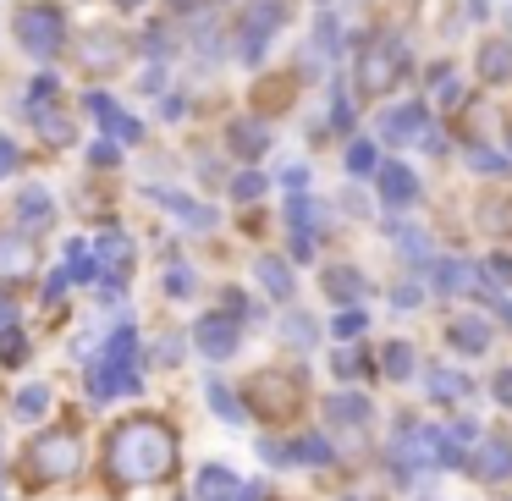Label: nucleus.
<instances>
[{"instance_id": "b1692460", "label": "nucleus", "mask_w": 512, "mask_h": 501, "mask_svg": "<svg viewBox=\"0 0 512 501\" xmlns=\"http://www.w3.org/2000/svg\"><path fill=\"white\" fill-rule=\"evenodd\" d=\"M435 281H441L446 292H468V287H474V276H468V265H463V259H452V265H441V276H435Z\"/></svg>"}, {"instance_id": "6ab92c4d", "label": "nucleus", "mask_w": 512, "mask_h": 501, "mask_svg": "<svg viewBox=\"0 0 512 501\" xmlns=\"http://www.w3.org/2000/svg\"><path fill=\"white\" fill-rule=\"evenodd\" d=\"M325 292H331V298H358V292H364V276H358V270H325V281H320Z\"/></svg>"}, {"instance_id": "58836bf2", "label": "nucleus", "mask_w": 512, "mask_h": 501, "mask_svg": "<svg viewBox=\"0 0 512 501\" xmlns=\"http://www.w3.org/2000/svg\"><path fill=\"white\" fill-rule=\"evenodd\" d=\"M336 375H358V353H336Z\"/></svg>"}, {"instance_id": "2eb2a0df", "label": "nucleus", "mask_w": 512, "mask_h": 501, "mask_svg": "<svg viewBox=\"0 0 512 501\" xmlns=\"http://www.w3.org/2000/svg\"><path fill=\"white\" fill-rule=\"evenodd\" d=\"M452 342L468 347V353H479V347L490 342V325L479 320V314H463V320H452Z\"/></svg>"}, {"instance_id": "a211bd4d", "label": "nucleus", "mask_w": 512, "mask_h": 501, "mask_svg": "<svg viewBox=\"0 0 512 501\" xmlns=\"http://www.w3.org/2000/svg\"><path fill=\"white\" fill-rule=\"evenodd\" d=\"M325 413H331L336 424H364L369 419V402L353 397V391H342V397H331V408H325Z\"/></svg>"}, {"instance_id": "72a5a7b5", "label": "nucleus", "mask_w": 512, "mask_h": 501, "mask_svg": "<svg viewBox=\"0 0 512 501\" xmlns=\"http://www.w3.org/2000/svg\"><path fill=\"white\" fill-rule=\"evenodd\" d=\"M347 166H353V171H375V149L353 144V149H347Z\"/></svg>"}, {"instance_id": "c9c22d12", "label": "nucleus", "mask_w": 512, "mask_h": 501, "mask_svg": "<svg viewBox=\"0 0 512 501\" xmlns=\"http://www.w3.org/2000/svg\"><path fill=\"white\" fill-rule=\"evenodd\" d=\"M17 171V144L12 138H0V177H12Z\"/></svg>"}, {"instance_id": "f257e3e1", "label": "nucleus", "mask_w": 512, "mask_h": 501, "mask_svg": "<svg viewBox=\"0 0 512 501\" xmlns=\"http://www.w3.org/2000/svg\"><path fill=\"white\" fill-rule=\"evenodd\" d=\"M177 463V441L160 419H127L111 435V474L122 485H149V479H166Z\"/></svg>"}, {"instance_id": "bb28decb", "label": "nucleus", "mask_w": 512, "mask_h": 501, "mask_svg": "<svg viewBox=\"0 0 512 501\" xmlns=\"http://www.w3.org/2000/svg\"><path fill=\"white\" fill-rule=\"evenodd\" d=\"M430 386H435V397H463V391H468V380H463V375H452V369H435V375H430Z\"/></svg>"}, {"instance_id": "4468645a", "label": "nucleus", "mask_w": 512, "mask_h": 501, "mask_svg": "<svg viewBox=\"0 0 512 501\" xmlns=\"http://www.w3.org/2000/svg\"><path fill=\"white\" fill-rule=\"evenodd\" d=\"M479 78H485V83L512 78V45H485V50H479Z\"/></svg>"}, {"instance_id": "6e6552de", "label": "nucleus", "mask_w": 512, "mask_h": 501, "mask_svg": "<svg viewBox=\"0 0 512 501\" xmlns=\"http://www.w3.org/2000/svg\"><path fill=\"white\" fill-rule=\"evenodd\" d=\"M89 111L100 116V127H105V133L116 138V144H138V138H144V127H138V122H133V116H127V111H116V105L105 100V94H89Z\"/></svg>"}, {"instance_id": "aec40b11", "label": "nucleus", "mask_w": 512, "mask_h": 501, "mask_svg": "<svg viewBox=\"0 0 512 501\" xmlns=\"http://www.w3.org/2000/svg\"><path fill=\"white\" fill-rule=\"evenodd\" d=\"M17 215H23V221H34V226H45V221H50V193H45V188H23Z\"/></svg>"}, {"instance_id": "5701e85b", "label": "nucleus", "mask_w": 512, "mask_h": 501, "mask_svg": "<svg viewBox=\"0 0 512 501\" xmlns=\"http://www.w3.org/2000/svg\"><path fill=\"white\" fill-rule=\"evenodd\" d=\"M45 408H50V391H45V386H28V391H17V419H39Z\"/></svg>"}, {"instance_id": "7ed1b4c3", "label": "nucleus", "mask_w": 512, "mask_h": 501, "mask_svg": "<svg viewBox=\"0 0 512 501\" xmlns=\"http://www.w3.org/2000/svg\"><path fill=\"white\" fill-rule=\"evenodd\" d=\"M402 72H408V50H402L391 34H380L375 45L358 56V89L364 94H391L402 83Z\"/></svg>"}, {"instance_id": "0eeeda50", "label": "nucleus", "mask_w": 512, "mask_h": 501, "mask_svg": "<svg viewBox=\"0 0 512 501\" xmlns=\"http://www.w3.org/2000/svg\"><path fill=\"white\" fill-rule=\"evenodd\" d=\"M100 270L111 281H105V292H116V281H127V270H133V243H127L122 232H105L100 237Z\"/></svg>"}, {"instance_id": "ea45409f", "label": "nucleus", "mask_w": 512, "mask_h": 501, "mask_svg": "<svg viewBox=\"0 0 512 501\" xmlns=\"http://www.w3.org/2000/svg\"><path fill=\"white\" fill-rule=\"evenodd\" d=\"M490 276H496L501 287H512V259H496V265H490Z\"/></svg>"}, {"instance_id": "f03ea898", "label": "nucleus", "mask_w": 512, "mask_h": 501, "mask_svg": "<svg viewBox=\"0 0 512 501\" xmlns=\"http://www.w3.org/2000/svg\"><path fill=\"white\" fill-rule=\"evenodd\" d=\"M78 468H83V441L72 430H50L28 446L23 474H28V485H61V479H72Z\"/></svg>"}, {"instance_id": "39448f33", "label": "nucleus", "mask_w": 512, "mask_h": 501, "mask_svg": "<svg viewBox=\"0 0 512 501\" xmlns=\"http://www.w3.org/2000/svg\"><path fill=\"white\" fill-rule=\"evenodd\" d=\"M193 342L204 347V358H232L237 353V325L226 320V314H204V320L193 325Z\"/></svg>"}, {"instance_id": "a19ab883", "label": "nucleus", "mask_w": 512, "mask_h": 501, "mask_svg": "<svg viewBox=\"0 0 512 501\" xmlns=\"http://www.w3.org/2000/svg\"><path fill=\"white\" fill-rule=\"evenodd\" d=\"M496 397L512 402V369H501V375H496Z\"/></svg>"}, {"instance_id": "a878e982", "label": "nucleus", "mask_w": 512, "mask_h": 501, "mask_svg": "<svg viewBox=\"0 0 512 501\" xmlns=\"http://www.w3.org/2000/svg\"><path fill=\"white\" fill-rule=\"evenodd\" d=\"M408 369H413V347L391 342V347H386V375H391V380H402Z\"/></svg>"}, {"instance_id": "2f4dec72", "label": "nucleus", "mask_w": 512, "mask_h": 501, "mask_svg": "<svg viewBox=\"0 0 512 501\" xmlns=\"http://www.w3.org/2000/svg\"><path fill=\"white\" fill-rule=\"evenodd\" d=\"M364 320H369L364 309H347V314H336V336H358V331H364Z\"/></svg>"}, {"instance_id": "dca6fc26", "label": "nucleus", "mask_w": 512, "mask_h": 501, "mask_svg": "<svg viewBox=\"0 0 512 501\" xmlns=\"http://www.w3.org/2000/svg\"><path fill=\"white\" fill-rule=\"evenodd\" d=\"M479 474H485V479H507L512 474V446L507 441H485V452H479Z\"/></svg>"}, {"instance_id": "9b49d317", "label": "nucleus", "mask_w": 512, "mask_h": 501, "mask_svg": "<svg viewBox=\"0 0 512 501\" xmlns=\"http://www.w3.org/2000/svg\"><path fill=\"white\" fill-rule=\"evenodd\" d=\"M83 45H89V50H83V67H94V72H111L116 61H122V50H116L122 39H116V34H105V28H94V34L83 39Z\"/></svg>"}, {"instance_id": "393cba45", "label": "nucleus", "mask_w": 512, "mask_h": 501, "mask_svg": "<svg viewBox=\"0 0 512 501\" xmlns=\"http://www.w3.org/2000/svg\"><path fill=\"white\" fill-rule=\"evenodd\" d=\"M23 358H28L23 331H0V364H23Z\"/></svg>"}, {"instance_id": "e433bc0d", "label": "nucleus", "mask_w": 512, "mask_h": 501, "mask_svg": "<svg viewBox=\"0 0 512 501\" xmlns=\"http://www.w3.org/2000/svg\"><path fill=\"white\" fill-rule=\"evenodd\" d=\"M12 320H17V303L0 292V331H12Z\"/></svg>"}, {"instance_id": "412c9836", "label": "nucleus", "mask_w": 512, "mask_h": 501, "mask_svg": "<svg viewBox=\"0 0 512 501\" xmlns=\"http://www.w3.org/2000/svg\"><path fill=\"white\" fill-rule=\"evenodd\" d=\"M259 281H265L276 298H292V270L281 265V259H259Z\"/></svg>"}, {"instance_id": "4be33fe9", "label": "nucleus", "mask_w": 512, "mask_h": 501, "mask_svg": "<svg viewBox=\"0 0 512 501\" xmlns=\"http://www.w3.org/2000/svg\"><path fill=\"white\" fill-rule=\"evenodd\" d=\"M67 265H72V281H94V276H100V259H94L83 243H67Z\"/></svg>"}, {"instance_id": "1a4fd4ad", "label": "nucleus", "mask_w": 512, "mask_h": 501, "mask_svg": "<svg viewBox=\"0 0 512 501\" xmlns=\"http://www.w3.org/2000/svg\"><path fill=\"white\" fill-rule=\"evenodd\" d=\"M0 276H34V243L23 232H0Z\"/></svg>"}, {"instance_id": "ddd939ff", "label": "nucleus", "mask_w": 512, "mask_h": 501, "mask_svg": "<svg viewBox=\"0 0 512 501\" xmlns=\"http://www.w3.org/2000/svg\"><path fill=\"white\" fill-rule=\"evenodd\" d=\"M237 490H243V485H237L232 468H204V474H199V501H232Z\"/></svg>"}, {"instance_id": "9d476101", "label": "nucleus", "mask_w": 512, "mask_h": 501, "mask_svg": "<svg viewBox=\"0 0 512 501\" xmlns=\"http://www.w3.org/2000/svg\"><path fill=\"white\" fill-rule=\"evenodd\" d=\"M226 138H232V149H237L243 160H259V155L270 149V133H265V122H254V116H243V122H232V133H226Z\"/></svg>"}, {"instance_id": "f3484780", "label": "nucleus", "mask_w": 512, "mask_h": 501, "mask_svg": "<svg viewBox=\"0 0 512 501\" xmlns=\"http://www.w3.org/2000/svg\"><path fill=\"white\" fill-rule=\"evenodd\" d=\"M160 204H166V210H177L182 221H193L204 232V226H215V210H204V204H193V199H182V193H155Z\"/></svg>"}, {"instance_id": "7c9ffc66", "label": "nucleus", "mask_w": 512, "mask_h": 501, "mask_svg": "<svg viewBox=\"0 0 512 501\" xmlns=\"http://www.w3.org/2000/svg\"><path fill=\"white\" fill-rule=\"evenodd\" d=\"M331 457V446L320 441V435H309V441H298V463H325Z\"/></svg>"}, {"instance_id": "79ce46f5", "label": "nucleus", "mask_w": 512, "mask_h": 501, "mask_svg": "<svg viewBox=\"0 0 512 501\" xmlns=\"http://www.w3.org/2000/svg\"><path fill=\"white\" fill-rule=\"evenodd\" d=\"M485 221H512V204H485Z\"/></svg>"}, {"instance_id": "37998d69", "label": "nucleus", "mask_w": 512, "mask_h": 501, "mask_svg": "<svg viewBox=\"0 0 512 501\" xmlns=\"http://www.w3.org/2000/svg\"><path fill=\"white\" fill-rule=\"evenodd\" d=\"M166 287H171V292H177V298H182V292H193V276H182V270H177V276H171Z\"/></svg>"}, {"instance_id": "20e7f679", "label": "nucleus", "mask_w": 512, "mask_h": 501, "mask_svg": "<svg viewBox=\"0 0 512 501\" xmlns=\"http://www.w3.org/2000/svg\"><path fill=\"white\" fill-rule=\"evenodd\" d=\"M17 39H23L28 56L50 61V56H61V45H67V17H61L50 0L23 6V17H17Z\"/></svg>"}, {"instance_id": "c756f323", "label": "nucleus", "mask_w": 512, "mask_h": 501, "mask_svg": "<svg viewBox=\"0 0 512 501\" xmlns=\"http://www.w3.org/2000/svg\"><path fill=\"white\" fill-rule=\"evenodd\" d=\"M28 116H39V127L50 133V144H67V138H72V127L61 122V116H50V111H28Z\"/></svg>"}, {"instance_id": "473e14b6", "label": "nucleus", "mask_w": 512, "mask_h": 501, "mask_svg": "<svg viewBox=\"0 0 512 501\" xmlns=\"http://www.w3.org/2000/svg\"><path fill=\"white\" fill-rule=\"evenodd\" d=\"M468 160H474V171H507V160L496 149H468Z\"/></svg>"}, {"instance_id": "c03bdc74", "label": "nucleus", "mask_w": 512, "mask_h": 501, "mask_svg": "<svg viewBox=\"0 0 512 501\" xmlns=\"http://www.w3.org/2000/svg\"><path fill=\"white\" fill-rule=\"evenodd\" d=\"M116 6H144V0H116Z\"/></svg>"}, {"instance_id": "f8f14e48", "label": "nucleus", "mask_w": 512, "mask_h": 501, "mask_svg": "<svg viewBox=\"0 0 512 501\" xmlns=\"http://www.w3.org/2000/svg\"><path fill=\"white\" fill-rule=\"evenodd\" d=\"M380 199H386V204H413V199H419L413 171L408 166H386V171H380Z\"/></svg>"}, {"instance_id": "4c0bfd02", "label": "nucleus", "mask_w": 512, "mask_h": 501, "mask_svg": "<svg viewBox=\"0 0 512 501\" xmlns=\"http://www.w3.org/2000/svg\"><path fill=\"white\" fill-rule=\"evenodd\" d=\"M94 166H116V144H94Z\"/></svg>"}, {"instance_id": "cd10ccee", "label": "nucleus", "mask_w": 512, "mask_h": 501, "mask_svg": "<svg viewBox=\"0 0 512 501\" xmlns=\"http://www.w3.org/2000/svg\"><path fill=\"white\" fill-rule=\"evenodd\" d=\"M210 402H215V413H221V419H243V408H237V397H232V391H226V386H210Z\"/></svg>"}, {"instance_id": "423d86ee", "label": "nucleus", "mask_w": 512, "mask_h": 501, "mask_svg": "<svg viewBox=\"0 0 512 501\" xmlns=\"http://www.w3.org/2000/svg\"><path fill=\"white\" fill-rule=\"evenodd\" d=\"M413 133H419V144H424V133H430V122H424V105H397V111L380 116V138H386V144H408Z\"/></svg>"}, {"instance_id": "c85d7f7f", "label": "nucleus", "mask_w": 512, "mask_h": 501, "mask_svg": "<svg viewBox=\"0 0 512 501\" xmlns=\"http://www.w3.org/2000/svg\"><path fill=\"white\" fill-rule=\"evenodd\" d=\"M259 193H265V177H259V171H243V177L232 182V199H259Z\"/></svg>"}, {"instance_id": "f704fd0d", "label": "nucleus", "mask_w": 512, "mask_h": 501, "mask_svg": "<svg viewBox=\"0 0 512 501\" xmlns=\"http://www.w3.org/2000/svg\"><path fill=\"white\" fill-rule=\"evenodd\" d=\"M336 39H342V28H336V17H320V45H325V56H336Z\"/></svg>"}]
</instances>
